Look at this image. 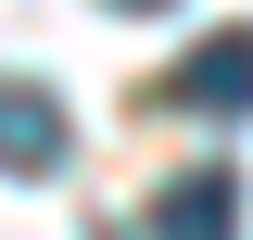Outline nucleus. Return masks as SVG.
Masks as SVG:
<instances>
[{"label": "nucleus", "instance_id": "3", "mask_svg": "<svg viewBox=\"0 0 253 240\" xmlns=\"http://www.w3.org/2000/svg\"><path fill=\"white\" fill-rule=\"evenodd\" d=\"M152 240H241V190H228V164L165 177V190H152Z\"/></svg>", "mask_w": 253, "mask_h": 240}, {"label": "nucleus", "instance_id": "1", "mask_svg": "<svg viewBox=\"0 0 253 240\" xmlns=\"http://www.w3.org/2000/svg\"><path fill=\"white\" fill-rule=\"evenodd\" d=\"M152 101H165V114H215V126H228V114H253V26L190 38V51L165 63V89H152Z\"/></svg>", "mask_w": 253, "mask_h": 240}, {"label": "nucleus", "instance_id": "2", "mask_svg": "<svg viewBox=\"0 0 253 240\" xmlns=\"http://www.w3.org/2000/svg\"><path fill=\"white\" fill-rule=\"evenodd\" d=\"M63 152H76L63 101H51V89H26V76H0V177H51Z\"/></svg>", "mask_w": 253, "mask_h": 240}, {"label": "nucleus", "instance_id": "4", "mask_svg": "<svg viewBox=\"0 0 253 240\" xmlns=\"http://www.w3.org/2000/svg\"><path fill=\"white\" fill-rule=\"evenodd\" d=\"M114 13H165V0H114Z\"/></svg>", "mask_w": 253, "mask_h": 240}]
</instances>
